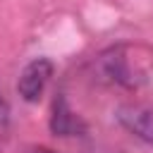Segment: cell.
<instances>
[{"mask_svg":"<svg viewBox=\"0 0 153 153\" xmlns=\"http://www.w3.org/2000/svg\"><path fill=\"white\" fill-rule=\"evenodd\" d=\"M115 120L143 143L153 146V105L146 103H122L115 110Z\"/></svg>","mask_w":153,"mask_h":153,"instance_id":"cell-2","label":"cell"},{"mask_svg":"<svg viewBox=\"0 0 153 153\" xmlns=\"http://www.w3.org/2000/svg\"><path fill=\"white\" fill-rule=\"evenodd\" d=\"M93 69L100 81L134 91L151 79L153 50H148L146 45L117 43V45H110L96 55Z\"/></svg>","mask_w":153,"mask_h":153,"instance_id":"cell-1","label":"cell"},{"mask_svg":"<svg viewBox=\"0 0 153 153\" xmlns=\"http://www.w3.org/2000/svg\"><path fill=\"white\" fill-rule=\"evenodd\" d=\"M7 120H10V105H7V100H5L2 93H0V127H5Z\"/></svg>","mask_w":153,"mask_h":153,"instance_id":"cell-5","label":"cell"},{"mask_svg":"<svg viewBox=\"0 0 153 153\" xmlns=\"http://www.w3.org/2000/svg\"><path fill=\"white\" fill-rule=\"evenodd\" d=\"M24 153H57V151H53V148H45V146H31V148H26Z\"/></svg>","mask_w":153,"mask_h":153,"instance_id":"cell-6","label":"cell"},{"mask_svg":"<svg viewBox=\"0 0 153 153\" xmlns=\"http://www.w3.org/2000/svg\"><path fill=\"white\" fill-rule=\"evenodd\" d=\"M50 131L55 136L69 139V136H86L88 127L86 122L69 108L65 93H57L53 100V112H50Z\"/></svg>","mask_w":153,"mask_h":153,"instance_id":"cell-4","label":"cell"},{"mask_svg":"<svg viewBox=\"0 0 153 153\" xmlns=\"http://www.w3.org/2000/svg\"><path fill=\"white\" fill-rule=\"evenodd\" d=\"M55 67L48 57H33L31 62L24 65L19 79H17V91L26 103H36L45 88V84L50 81Z\"/></svg>","mask_w":153,"mask_h":153,"instance_id":"cell-3","label":"cell"}]
</instances>
